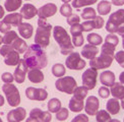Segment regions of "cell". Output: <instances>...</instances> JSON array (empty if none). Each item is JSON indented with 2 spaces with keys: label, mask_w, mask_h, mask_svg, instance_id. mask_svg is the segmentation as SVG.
Segmentation results:
<instances>
[{
  "label": "cell",
  "mask_w": 124,
  "mask_h": 122,
  "mask_svg": "<svg viewBox=\"0 0 124 122\" xmlns=\"http://www.w3.org/2000/svg\"><path fill=\"white\" fill-rule=\"evenodd\" d=\"M23 59L29 69H42L46 67L48 63L46 52L42 47H40L37 44H33L28 47L27 51L24 52Z\"/></svg>",
  "instance_id": "obj_1"
},
{
  "label": "cell",
  "mask_w": 124,
  "mask_h": 122,
  "mask_svg": "<svg viewBox=\"0 0 124 122\" xmlns=\"http://www.w3.org/2000/svg\"><path fill=\"white\" fill-rule=\"evenodd\" d=\"M53 37L60 47V52L62 55H69L73 52L74 46L71 42L69 35L66 30L61 25H56L53 28Z\"/></svg>",
  "instance_id": "obj_2"
},
{
  "label": "cell",
  "mask_w": 124,
  "mask_h": 122,
  "mask_svg": "<svg viewBox=\"0 0 124 122\" xmlns=\"http://www.w3.org/2000/svg\"><path fill=\"white\" fill-rule=\"evenodd\" d=\"M52 25L46 22L44 18L38 19V29L36 30L35 36V44L39 45L43 49L46 48L50 43V35Z\"/></svg>",
  "instance_id": "obj_3"
},
{
  "label": "cell",
  "mask_w": 124,
  "mask_h": 122,
  "mask_svg": "<svg viewBox=\"0 0 124 122\" xmlns=\"http://www.w3.org/2000/svg\"><path fill=\"white\" fill-rule=\"evenodd\" d=\"M2 91L6 97L7 103L11 107H17L20 103V95L17 88L13 84H5L2 86Z\"/></svg>",
  "instance_id": "obj_4"
},
{
  "label": "cell",
  "mask_w": 124,
  "mask_h": 122,
  "mask_svg": "<svg viewBox=\"0 0 124 122\" xmlns=\"http://www.w3.org/2000/svg\"><path fill=\"white\" fill-rule=\"evenodd\" d=\"M124 23V9H118L117 11L113 12L106 24L107 32L110 34H116L118 28Z\"/></svg>",
  "instance_id": "obj_5"
},
{
  "label": "cell",
  "mask_w": 124,
  "mask_h": 122,
  "mask_svg": "<svg viewBox=\"0 0 124 122\" xmlns=\"http://www.w3.org/2000/svg\"><path fill=\"white\" fill-rule=\"evenodd\" d=\"M55 86L59 92L70 95L73 94V91L77 86V84H76V80L72 76H64V77L62 76V77H59L56 80Z\"/></svg>",
  "instance_id": "obj_6"
},
{
  "label": "cell",
  "mask_w": 124,
  "mask_h": 122,
  "mask_svg": "<svg viewBox=\"0 0 124 122\" xmlns=\"http://www.w3.org/2000/svg\"><path fill=\"white\" fill-rule=\"evenodd\" d=\"M85 61L81 58L80 54L77 52L70 53L65 60L66 67L71 70H80L85 67Z\"/></svg>",
  "instance_id": "obj_7"
},
{
  "label": "cell",
  "mask_w": 124,
  "mask_h": 122,
  "mask_svg": "<svg viewBox=\"0 0 124 122\" xmlns=\"http://www.w3.org/2000/svg\"><path fill=\"white\" fill-rule=\"evenodd\" d=\"M113 59L114 58L111 57V56L106 55L104 53H101L99 57H95V58L91 59L90 66H91V68H94L97 70L98 69H106L111 66Z\"/></svg>",
  "instance_id": "obj_8"
},
{
  "label": "cell",
  "mask_w": 124,
  "mask_h": 122,
  "mask_svg": "<svg viewBox=\"0 0 124 122\" xmlns=\"http://www.w3.org/2000/svg\"><path fill=\"white\" fill-rule=\"evenodd\" d=\"M97 77H98V70L90 67V69H86L81 75L82 84L89 91L94 90L97 84Z\"/></svg>",
  "instance_id": "obj_9"
},
{
  "label": "cell",
  "mask_w": 124,
  "mask_h": 122,
  "mask_svg": "<svg viewBox=\"0 0 124 122\" xmlns=\"http://www.w3.org/2000/svg\"><path fill=\"white\" fill-rule=\"evenodd\" d=\"M25 96L28 99L32 101H45L48 97V93L44 89H37L30 86L25 90Z\"/></svg>",
  "instance_id": "obj_10"
},
{
  "label": "cell",
  "mask_w": 124,
  "mask_h": 122,
  "mask_svg": "<svg viewBox=\"0 0 124 122\" xmlns=\"http://www.w3.org/2000/svg\"><path fill=\"white\" fill-rule=\"evenodd\" d=\"M28 71H29V67L27 63H25L24 59H20L18 64L16 65V68L14 69V73H13L14 80L17 84H23L25 79V74L28 73Z\"/></svg>",
  "instance_id": "obj_11"
},
{
  "label": "cell",
  "mask_w": 124,
  "mask_h": 122,
  "mask_svg": "<svg viewBox=\"0 0 124 122\" xmlns=\"http://www.w3.org/2000/svg\"><path fill=\"white\" fill-rule=\"evenodd\" d=\"M99 107H100V102L97 97L91 96L86 99L85 105V110L87 115H91V116L96 115L97 112L99 111Z\"/></svg>",
  "instance_id": "obj_12"
},
{
  "label": "cell",
  "mask_w": 124,
  "mask_h": 122,
  "mask_svg": "<svg viewBox=\"0 0 124 122\" xmlns=\"http://www.w3.org/2000/svg\"><path fill=\"white\" fill-rule=\"evenodd\" d=\"M57 12V6L56 4L54 3H47L41 6L39 9H38V15H39V18H48V17H51Z\"/></svg>",
  "instance_id": "obj_13"
},
{
  "label": "cell",
  "mask_w": 124,
  "mask_h": 122,
  "mask_svg": "<svg viewBox=\"0 0 124 122\" xmlns=\"http://www.w3.org/2000/svg\"><path fill=\"white\" fill-rule=\"evenodd\" d=\"M81 25H82V29H84V32L90 33L93 30L102 29L103 25H104V19L101 16H96L94 19L85 20V23H82Z\"/></svg>",
  "instance_id": "obj_14"
},
{
  "label": "cell",
  "mask_w": 124,
  "mask_h": 122,
  "mask_svg": "<svg viewBox=\"0 0 124 122\" xmlns=\"http://www.w3.org/2000/svg\"><path fill=\"white\" fill-rule=\"evenodd\" d=\"M25 116H27V111L23 107H17L13 110H10L7 114V121L8 122H22Z\"/></svg>",
  "instance_id": "obj_15"
},
{
  "label": "cell",
  "mask_w": 124,
  "mask_h": 122,
  "mask_svg": "<svg viewBox=\"0 0 124 122\" xmlns=\"http://www.w3.org/2000/svg\"><path fill=\"white\" fill-rule=\"evenodd\" d=\"M30 116L34 118H38L40 122H50L52 119L51 112L49 111H42L39 108H35L30 112Z\"/></svg>",
  "instance_id": "obj_16"
},
{
  "label": "cell",
  "mask_w": 124,
  "mask_h": 122,
  "mask_svg": "<svg viewBox=\"0 0 124 122\" xmlns=\"http://www.w3.org/2000/svg\"><path fill=\"white\" fill-rule=\"evenodd\" d=\"M3 57H4V63L9 66H16L20 60L19 53L17 51H15L14 49H11Z\"/></svg>",
  "instance_id": "obj_17"
},
{
  "label": "cell",
  "mask_w": 124,
  "mask_h": 122,
  "mask_svg": "<svg viewBox=\"0 0 124 122\" xmlns=\"http://www.w3.org/2000/svg\"><path fill=\"white\" fill-rule=\"evenodd\" d=\"M20 14L23 15V18L25 19H31L34 16H36L38 13V9L36 8L35 5L31 4V3H25L23 4V6L20 9Z\"/></svg>",
  "instance_id": "obj_18"
},
{
  "label": "cell",
  "mask_w": 124,
  "mask_h": 122,
  "mask_svg": "<svg viewBox=\"0 0 124 122\" xmlns=\"http://www.w3.org/2000/svg\"><path fill=\"white\" fill-rule=\"evenodd\" d=\"M98 53H99V49H98L97 46H94V45H85L84 47H82V50L80 54L82 55V57L85 58V59H93L97 57Z\"/></svg>",
  "instance_id": "obj_19"
},
{
  "label": "cell",
  "mask_w": 124,
  "mask_h": 122,
  "mask_svg": "<svg viewBox=\"0 0 124 122\" xmlns=\"http://www.w3.org/2000/svg\"><path fill=\"white\" fill-rule=\"evenodd\" d=\"M100 81L105 86H112L115 83V74L111 70L103 71L100 74Z\"/></svg>",
  "instance_id": "obj_20"
},
{
  "label": "cell",
  "mask_w": 124,
  "mask_h": 122,
  "mask_svg": "<svg viewBox=\"0 0 124 122\" xmlns=\"http://www.w3.org/2000/svg\"><path fill=\"white\" fill-rule=\"evenodd\" d=\"M28 77L29 80L33 84H40L44 80V73L41 69L35 68V69H30L28 71Z\"/></svg>",
  "instance_id": "obj_21"
},
{
  "label": "cell",
  "mask_w": 124,
  "mask_h": 122,
  "mask_svg": "<svg viewBox=\"0 0 124 122\" xmlns=\"http://www.w3.org/2000/svg\"><path fill=\"white\" fill-rule=\"evenodd\" d=\"M3 22L10 24L11 27H18V25L23 23V15L18 12L10 13L4 17Z\"/></svg>",
  "instance_id": "obj_22"
},
{
  "label": "cell",
  "mask_w": 124,
  "mask_h": 122,
  "mask_svg": "<svg viewBox=\"0 0 124 122\" xmlns=\"http://www.w3.org/2000/svg\"><path fill=\"white\" fill-rule=\"evenodd\" d=\"M18 33L23 39H30L33 36V25L28 23H22L18 25Z\"/></svg>",
  "instance_id": "obj_23"
},
{
  "label": "cell",
  "mask_w": 124,
  "mask_h": 122,
  "mask_svg": "<svg viewBox=\"0 0 124 122\" xmlns=\"http://www.w3.org/2000/svg\"><path fill=\"white\" fill-rule=\"evenodd\" d=\"M106 108H107V112L109 114H112V115L118 114L119 113V111H120V103H119V101H118L117 99H115V98L110 99L109 101L107 102Z\"/></svg>",
  "instance_id": "obj_24"
},
{
  "label": "cell",
  "mask_w": 124,
  "mask_h": 122,
  "mask_svg": "<svg viewBox=\"0 0 124 122\" xmlns=\"http://www.w3.org/2000/svg\"><path fill=\"white\" fill-rule=\"evenodd\" d=\"M110 94H112L115 99L121 100L124 97V85L121 83H114V84L111 86Z\"/></svg>",
  "instance_id": "obj_25"
},
{
  "label": "cell",
  "mask_w": 124,
  "mask_h": 122,
  "mask_svg": "<svg viewBox=\"0 0 124 122\" xmlns=\"http://www.w3.org/2000/svg\"><path fill=\"white\" fill-rule=\"evenodd\" d=\"M69 110H71L72 112H75V113H78L82 109L85 108V104H84V100L77 99L75 97H72L69 101Z\"/></svg>",
  "instance_id": "obj_26"
},
{
  "label": "cell",
  "mask_w": 124,
  "mask_h": 122,
  "mask_svg": "<svg viewBox=\"0 0 124 122\" xmlns=\"http://www.w3.org/2000/svg\"><path fill=\"white\" fill-rule=\"evenodd\" d=\"M11 46H12V48L15 51H17L18 53H24L25 51H27V49H28V44L25 43V41L23 39L19 38V37H17L13 41Z\"/></svg>",
  "instance_id": "obj_27"
},
{
  "label": "cell",
  "mask_w": 124,
  "mask_h": 122,
  "mask_svg": "<svg viewBox=\"0 0 124 122\" xmlns=\"http://www.w3.org/2000/svg\"><path fill=\"white\" fill-rule=\"evenodd\" d=\"M23 0H5L4 7L8 12H13L22 6Z\"/></svg>",
  "instance_id": "obj_28"
},
{
  "label": "cell",
  "mask_w": 124,
  "mask_h": 122,
  "mask_svg": "<svg viewBox=\"0 0 124 122\" xmlns=\"http://www.w3.org/2000/svg\"><path fill=\"white\" fill-rule=\"evenodd\" d=\"M111 2L107 0H102L98 4V12L101 15H107L111 11Z\"/></svg>",
  "instance_id": "obj_29"
},
{
  "label": "cell",
  "mask_w": 124,
  "mask_h": 122,
  "mask_svg": "<svg viewBox=\"0 0 124 122\" xmlns=\"http://www.w3.org/2000/svg\"><path fill=\"white\" fill-rule=\"evenodd\" d=\"M48 110L51 113H57V112L61 109V102L60 100L53 98L48 102Z\"/></svg>",
  "instance_id": "obj_30"
},
{
  "label": "cell",
  "mask_w": 124,
  "mask_h": 122,
  "mask_svg": "<svg viewBox=\"0 0 124 122\" xmlns=\"http://www.w3.org/2000/svg\"><path fill=\"white\" fill-rule=\"evenodd\" d=\"M86 40L89 42L90 45H94V46H98V45H101L103 43V39L99 34H96V33H91L87 35Z\"/></svg>",
  "instance_id": "obj_31"
},
{
  "label": "cell",
  "mask_w": 124,
  "mask_h": 122,
  "mask_svg": "<svg viewBox=\"0 0 124 122\" xmlns=\"http://www.w3.org/2000/svg\"><path fill=\"white\" fill-rule=\"evenodd\" d=\"M87 93H89V90H87L85 85H81V86H76L73 91V97L77 99H80V100H84L85 97L87 96Z\"/></svg>",
  "instance_id": "obj_32"
},
{
  "label": "cell",
  "mask_w": 124,
  "mask_h": 122,
  "mask_svg": "<svg viewBox=\"0 0 124 122\" xmlns=\"http://www.w3.org/2000/svg\"><path fill=\"white\" fill-rule=\"evenodd\" d=\"M17 38V34L14 30H9L6 34H4L2 37V43L4 45H11L12 42Z\"/></svg>",
  "instance_id": "obj_33"
},
{
  "label": "cell",
  "mask_w": 124,
  "mask_h": 122,
  "mask_svg": "<svg viewBox=\"0 0 124 122\" xmlns=\"http://www.w3.org/2000/svg\"><path fill=\"white\" fill-rule=\"evenodd\" d=\"M96 16H97V12L93 7H86L82 10V12H81V17L85 20L94 19Z\"/></svg>",
  "instance_id": "obj_34"
},
{
  "label": "cell",
  "mask_w": 124,
  "mask_h": 122,
  "mask_svg": "<svg viewBox=\"0 0 124 122\" xmlns=\"http://www.w3.org/2000/svg\"><path fill=\"white\" fill-rule=\"evenodd\" d=\"M52 74L56 77H62L65 74V66L61 63H56L52 67Z\"/></svg>",
  "instance_id": "obj_35"
},
{
  "label": "cell",
  "mask_w": 124,
  "mask_h": 122,
  "mask_svg": "<svg viewBox=\"0 0 124 122\" xmlns=\"http://www.w3.org/2000/svg\"><path fill=\"white\" fill-rule=\"evenodd\" d=\"M98 0H72V6L74 8H80L84 6H87V5L95 4Z\"/></svg>",
  "instance_id": "obj_36"
},
{
  "label": "cell",
  "mask_w": 124,
  "mask_h": 122,
  "mask_svg": "<svg viewBox=\"0 0 124 122\" xmlns=\"http://www.w3.org/2000/svg\"><path fill=\"white\" fill-rule=\"evenodd\" d=\"M97 122H108L111 119L110 114L106 110H99L96 114Z\"/></svg>",
  "instance_id": "obj_37"
},
{
  "label": "cell",
  "mask_w": 124,
  "mask_h": 122,
  "mask_svg": "<svg viewBox=\"0 0 124 122\" xmlns=\"http://www.w3.org/2000/svg\"><path fill=\"white\" fill-rule=\"evenodd\" d=\"M118 43H119V39L115 34H109L106 36L105 38V44L108 45H111V46H114V47H117Z\"/></svg>",
  "instance_id": "obj_38"
},
{
  "label": "cell",
  "mask_w": 124,
  "mask_h": 122,
  "mask_svg": "<svg viewBox=\"0 0 124 122\" xmlns=\"http://www.w3.org/2000/svg\"><path fill=\"white\" fill-rule=\"evenodd\" d=\"M115 48L114 46H111V45H108V44H104L102 46V49H101V53H104L106 55H109L111 57L114 58L115 56Z\"/></svg>",
  "instance_id": "obj_39"
},
{
  "label": "cell",
  "mask_w": 124,
  "mask_h": 122,
  "mask_svg": "<svg viewBox=\"0 0 124 122\" xmlns=\"http://www.w3.org/2000/svg\"><path fill=\"white\" fill-rule=\"evenodd\" d=\"M60 13L61 15H63L65 17H69L72 14V7L71 5L68 3H64L63 5H61L60 7Z\"/></svg>",
  "instance_id": "obj_40"
},
{
  "label": "cell",
  "mask_w": 124,
  "mask_h": 122,
  "mask_svg": "<svg viewBox=\"0 0 124 122\" xmlns=\"http://www.w3.org/2000/svg\"><path fill=\"white\" fill-rule=\"evenodd\" d=\"M84 32L82 25L80 23H74L70 25V34L71 36H77V35H81Z\"/></svg>",
  "instance_id": "obj_41"
},
{
  "label": "cell",
  "mask_w": 124,
  "mask_h": 122,
  "mask_svg": "<svg viewBox=\"0 0 124 122\" xmlns=\"http://www.w3.org/2000/svg\"><path fill=\"white\" fill-rule=\"evenodd\" d=\"M68 115H69L68 109L62 108V107H61V109L57 112V113H56V118H57V120H59V121H64V120L67 119Z\"/></svg>",
  "instance_id": "obj_42"
},
{
  "label": "cell",
  "mask_w": 124,
  "mask_h": 122,
  "mask_svg": "<svg viewBox=\"0 0 124 122\" xmlns=\"http://www.w3.org/2000/svg\"><path fill=\"white\" fill-rule=\"evenodd\" d=\"M84 42H85V38L82 34L77 36H72V44L75 47H80V46L84 45Z\"/></svg>",
  "instance_id": "obj_43"
},
{
  "label": "cell",
  "mask_w": 124,
  "mask_h": 122,
  "mask_svg": "<svg viewBox=\"0 0 124 122\" xmlns=\"http://www.w3.org/2000/svg\"><path fill=\"white\" fill-rule=\"evenodd\" d=\"M114 58H115V60L118 62V64H119L121 67L124 68V50L118 51V52L115 54Z\"/></svg>",
  "instance_id": "obj_44"
},
{
  "label": "cell",
  "mask_w": 124,
  "mask_h": 122,
  "mask_svg": "<svg viewBox=\"0 0 124 122\" xmlns=\"http://www.w3.org/2000/svg\"><path fill=\"white\" fill-rule=\"evenodd\" d=\"M1 79L5 84H12V81L14 80V77L10 72H4L1 75Z\"/></svg>",
  "instance_id": "obj_45"
},
{
  "label": "cell",
  "mask_w": 124,
  "mask_h": 122,
  "mask_svg": "<svg viewBox=\"0 0 124 122\" xmlns=\"http://www.w3.org/2000/svg\"><path fill=\"white\" fill-rule=\"evenodd\" d=\"M99 96L103 99H107L110 96V90L108 89V86H101L99 89Z\"/></svg>",
  "instance_id": "obj_46"
},
{
  "label": "cell",
  "mask_w": 124,
  "mask_h": 122,
  "mask_svg": "<svg viewBox=\"0 0 124 122\" xmlns=\"http://www.w3.org/2000/svg\"><path fill=\"white\" fill-rule=\"evenodd\" d=\"M79 22H80V17L75 13L74 14L72 13L69 17H67V23L69 25H72L74 23H79Z\"/></svg>",
  "instance_id": "obj_47"
},
{
  "label": "cell",
  "mask_w": 124,
  "mask_h": 122,
  "mask_svg": "<svg viewBox=\"0 0 124 122\" xmlns=\"http://www.w3.org/2000/svg\"><path fill=\"white\" fill-rule=\"evenodd\" d=\"M10 29H11V25L10 24L6 23L5 22H3V20L0 22V32L2 34H6L7 32H9V30H11Z\"/></svg>",
  "instance_id": "obj_48"
},
{
  "label": "cell",
  "mask_w": 124,
  "mask_h": 122,
  "mask_svg": "<svg viewBox=\"0 0 124 122\" xmlns=\"http://www.w3.org/2000/svg\"><path fill=\"white\" fill-rule=\"evenodd\" d=\"M71 122H89V118H87V116L85 114H79L76 117H74V118L71 120Z\"/></svg>",
  "instance_id": "obj_49"
},
{
  "label": "cell",
  "mask_w": 124,
  "mask_h": 122,
  "mask_svg": "<svg viewBox=\"0 0 124 122\" xmlns=\"http://www.w3.org/2000/svg\"><path fill=\"white\" fill-rule=\"evenodd\" d=\"M11 49H13L11 45H3V46H1V48H0V55L4 56L7 52H9Z\"/></svg>",
  "instance_id": "obj_50"
},
{
  "label": "cell",
  "mask_w": 124,
  "mask_h": 122,
  "mask_svg": "<svg viewBox=\"0 0 124 122\" xmlns=\"http://www.w3.org/2000/svg\"><path fill=\"white\" fill-rule=\"evenodd\" d=\"M112 4L116 5V6H120L124 4V0H112Z\"/></svg>",
  "instance_id": "obj_51"
},
{
  "label": "cell",
  "mask_w": 124,
  "mask_h": 122,
  "mask_svg": "<svg viewBox=\"0 0 124 122\" xmlns=\"http://www.w3.org/2000/svg\"><path fill=\"white\" fill-rule=\"evenodd\" d=\"M25 122H40V120L38 118H34V117L30 116V118H28L27 120H25Z\"/></svg>",
  "instance_id": "obj_52"
},
{
  "label": "cell",
  "mask_w": 124,
  "mask_h": 122,
  "mask_svg": "<svg viewBox=\"0 0 124 122\" xmlns=\"http://www.w3.org/2000/svg\"><path fill=\"white\" fill-rule=\"evenodd\" d=\"M119 79H120V83H121L122 84H124V71L120 73V75H119Z\"/></svg>",
  "instance_id": "obj_53"
},
{
  "label": "cell",
  "mask_w": 124,
  "mask_h": 122,
  "mask_svg": "<svg viewBox=\"0 0 124 122\" xmlns=\"http://www.w3.org/2000/svg\"><path fill=\"white\" fill-rule=\"evenodd\" d=\"M3 16H4V8L0 5V19H1Z\"/></svg>",
  "instance_id": "obj_54"
},
{
  "label": "cell",
  "mask_w": 124,
  "mask_h": 122,
  "mask_svg": "<svg viewBox=\"0 0 124 122\" xmlns=\"http://www.w3.org/2000/svg\"><path fill=\"white\" fill-rule=\"evenodd\" d=\"M3 105H4V98L1 95H0V107L3 106Z\"/></svg>",
  "instance_id": "obj_55"
},
{
  "label": "cell",
  "mask_w": 124,
  "mask_h": 122,
  "mask_svg": "<svg viewBox=\"0 0 124 122\" xmlns=\"http://www.w3.org/2000/svg\"><path fill=\"white\" fill-rule=\"evenodd\" d=\"M108 122H121L120 120H118V119H110Z\"/></svg>",
  "instance_id": "obj_56"
},
{
  "label": "cell",
  "mask_w": 124,
  "mask_h": 122,
  "mask_svg": "<svg viewBox=\"0 0 124 122\" xmlns=\"http://www.w3.org/2000/svg\"><path fill=\"white\" fill-rule=\"evenodd\" d=\"M121 106H122V108L124 109V97L121 99Z\"/></svg>",
  "instance_id": "obj_57"
},
{
  "label": "cell",
  "mask_w": 124,
  "mask_h": 122,
  "mask_svg": "<svg viewBox=\"0 0 124 122\" xmlns=\"http://www.w3.org/2000/svg\"><path fill=\"white\" fill-rule=\"evenodd\" d=\"M121 37H122V47H123V49H124V35H122Z\"/></svg>",
  "instance_id": "obj_58"
},
{
  "label": "cell",
  "mask_w": 124,
  "mask_h": 122,
  "mask_svg": "<svg viewBox=\"0 0 124 122\" xmlns=\"http://www.w3.org/2000/svg\"><path fill=\"white\" fill-rule=\"evenodd\" d=\"M62 2H64V3H69L70 1H72V0H61Z\"/></svg>",
  "instance_id": "obj_59"
},
{
  "label": "cell",
  "mask_w": 124,
  "mask_h": 122,
  "mask_svg": "<svg viewBox=\"0 0 124 122\" xmlns=\"http://www.w3.org/2000/svg\"><path fill=\"white\" fill-rule=\"evenodd\" d=\"M1 44H2V37L0 36V47H1Z\"/></svg>",
  "instance_id": "obj_60"
},
{
  "label": "cell",
  "mask_w": 124,
  "mask_h": 122,
  "mask_svg": "<svg viewBox=\"0 0 124 122\" xmlns=\"http://www.w3.org/2000/svg\"><path fill=\"white\" fill-rule=\"evenodd\" d=\"M0 122H3V121H2V119H1V118H0Z\"/></svg>",
  "instance_id": "obj_61"
},
{
  "label": "cell",
  "mask_w": 124,
  "mask_h": 122,
  "mask_svg": "<svg viewBox=\"0 0 124 122\" xmlns=\"http://www.w3.org/2000/svg\"><path fill=\"white\" fill-rule=\"evenodd\" d=\"M25 1H30V0H25Z\"/></svg>",
  "instance_id": "obj_62"
}]
</instances>
